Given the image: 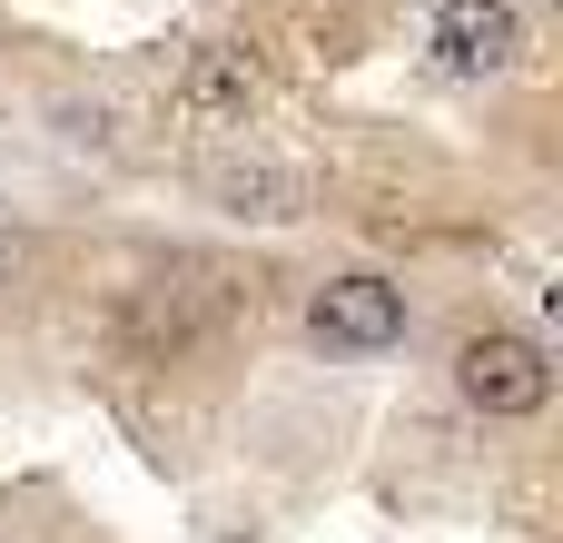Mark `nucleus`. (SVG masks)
<instances>
[{
  "label": "nucleus",
  "instance_id": "nucleus-1",
  "mask_svg": "<svg viewBox=\"0 0 563 543\" xmlns=\"http://www.w3.org/2000/svg\"><path fill=\"white\" fill-rule=\"evenodd\" d=\"M455 386H465V406L475 415H544V396H554V366H544V346L534 336H465L455 346Z\"/></svg>",
  "mask_w": 563,
  "mask_h": 543
},
{
  "label": "nucleus",
  "instance_id": "nucleus-4",
  "mask_svg": "<svg viewBox=\"0 0 563 543\" xmlns=\"http://www.w3.org/2000/svg\"><path fill=\"white\" fill-rule=\"evenodd\" d=\"M178 109H188L198 129H238V119L257 109V69H247V49H198L188 79H178Z\"/></svg>",
  "mask_w": 563,
  "mask_h": 543
},
{
  "label": "nucleus",
  "instance_id": "nucleus-2",
  "mask_svg": "<svg viewBox=\"0 0 563 543\" xmlns=\"http://www.w3.org/2000/svg\"><path fill=\"white\" fill-rule=\"evenodd\" d=\"M307 326H317V346H336V356H386V346L406 336V297H396L386 277H327L317 307H307Z\"/></svg>",
  "mask_w": 563,
  "mask_h": 543
},
{
  "label": "nucleus",
  "instance_id": "nucleus-3",
  "mask_svg": "<svg viewBox=\"0 0 563 543\" xmlns=\"http://www.w3.org/2000/svg\"><path fill=\"white\" fill-rule=\"evenodd\" d=\"M515 49H525L515 0H445V10H435V59H445V69L495 79V69H515Z\"/></svg>",
  "mask_w": 563,
  "mask_h": 543
},
{
  "label": "nucleus",
  "instance_id": "nucleus-6",
  "mask_svg": "<svg viewBox=\"0 0 563 543\" xmlns=\"http://www.w3.org/2000/svg\"><path fill=\"white\" fill-rule=\"evenodd\" d=\"M0 267H10V257H0Z\"/></svg>",
  "mask_w": 563,
  "mask_h": 543
},
{
  "label": "nucleus",
  "instance_id": "nucleus-5",
  "mask_svg": "<svg viewBox=\"0 0 563 543\" xmlns=\"http://www.w3.org/2000/svg\"><path fill=\"white\" fill-rule=\"evenodd\" d=\"M218 208H238V218H297L307 178L297 168H218Z\"/></svg>",
  "mask_w": 563,
  "mask_h": 543
}]
</instances>
